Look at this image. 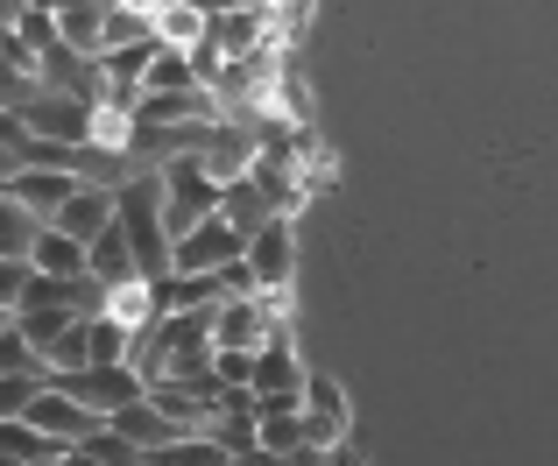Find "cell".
<instances>
[{
    "label": "cell",
    "instance_id": "6da1fadb",
    "mask_svg": "<svg viewBox=\"0 0 558 466\" xmlns=\"http://www.w3.org/2000/svg\"><path fill=\"white\" fill-rule=\"evenodd\" d=\"M113 206H121V233L135 241V261L142 275H170V220H163V170H135V177L113 192Z\"/></svg>",
    "mask_w": 558,
    "mask_h": 466
},
{
    "label": "cell",
    "instance_id": "5bb4252c",
    "mask_svg": "<svg viewBox=\"0 0 558 466\" xmlns=\"http://www.w3.org/2000/svg\"><path fill=\"white\" fill-rule=\"evenodd\" d=\"M8 192L22 198L36 220H57V212H64V198L78 192V177H64V170H50V163H22V170L8 177Z\"/></svg>",
    "mask_w": 558,
    "mask_h": 466
},
{
    "label": "cell",
    "instance_id": "cb8c5ba5",
    "mask_svg": "<svg viewBox=\"0 0 558 466\" xmlns=\"http://www.w3.org/2000/svg\"><path fill=\"white\" fill-rule=\"evenodd\" d=\"M198 64H191V50H163L156 42V64H149V78H142V93H198Z\"/></svg>",
    "mask_w": 558,
    "mask_h": 466
},
{
    "label": "cell",
    "instance_id": "e0dca14e",
    "mask_svg": "<svg viewBox=\"0 0 558 466\" xmlns=\"http://www.w3.org/2000/svg\"><path fill=\"white\" fill-rule=\"evenodd\" d=\"M50 382L57 375H85V368H99V318H71V332L50 346Z\"/></svg>",
    "mask_w": 558,
    "mask_h": 466
},
{
    "label": "cell",
    "instance_id": "7a4b0ae2",
    "mask_svg": "<svg viewBox=\"0 0 558 466\" xmlns=\"http://www.w3.org/2000/svg\"><path fill=\"white\" fill-rule=\"evenodd\" d=\"M219 192H227V184L205 170V156H170V163H163V220H170V247H178L191 226L213 220V212H219Z\"/></svg>",
    "mask_w": 558,
    "mask_h": 466
},
{
    "label": "cell",
    "instance_id": "52a82bcc",
    "mask_svg": "<svg viewBox=\"0 0 558 466\" xmlns=\"http://www.w3.org/2000/svg\"><path fill=\"white\" fill-rule=\"evenodd\" d=\"M304 354H298V332H290V318L269 332V340L255 346V396H304Z\"/></svg>",
    "mask_w": 558,
    "mask_h": 466
},
{
    "label": "cell",
    "instance_id": "5b68a950",
    "mask_svg": "<svg viewBox=\"0 0 558 466\" xmlns=\"http://www.w3.org/2000/svg\"><path fill=\"white\" fill-rule=\"evenodd\" d=\"M57 389H71V396H78L85 410H99V417H113V410H128V403L149 396V382H142L128 360H113V368H85V375H57Z\"/></svg>",
    "mask_w": 558,
    "mask_h": 466
},
{
    "label": "cell",
    "instance_id": "30bf717a",
    "mask_svg": "<svg viewBox=\"0 0 558 466\" xmlns=\"http://www.w3.org/2000/svg\"><path fill=\"white\" fill-rule=\"evenodd\" d=\"M347 389L326 382V375H312L304 382V439L318 445V453H332V445H347Z\"/></svg>",
    "mask_w": 558,
    "mask_h": 466
},
{
    "label": "cell",
    "instance_id": "1f68e13d",
    "mask_svg": "<svg viewBox=\"0 0 558 466\" xmlns=\"http://www.w3.org/2000/svg\"><path fill=\"white\" fill-rule=\"evenodd\" d=\"M57 466H99V459H93V453H85V445H71V453H64V459H57Z\"/></svg>",
    "mask_w": 558,
    "mask_h": 466
},
{
    "label": "cell",
    "instance_id": "277c9868",
    "mask_svg": "<svg viewBox=\"0 0 558 466\" xmlns=\"http://www.w3.org/2000/svg\"><path fill=\"white\" fill-rule=\"evenodd\" d=\"M247 255V233L227 220V212H213L205 226H191L178 247H170V269H184V275H205V269H227V261H241Z\"/></svg>",
    "mask_w": 558,
    "mask_h": 466
},
{
    "label": "cell",
    "instance_id": "d4e9b609",
    "mask_svg": "<svg viewBox=\"0 0 558 466\" xmlns=\"http://www.w3.org/2000/svg\"><path fill=\"white\" fill-rule=\"evenodd\" d=\"M107 318H121L128 332L156 326V283H121V290H107Z\"/></svg>",
    "mask_w": 558,
    "mask_h": 466
},
{
    "label": "cell",
    "instance_id": "d6a6232c",
    "mask_svg": "<svg viewBox=\"0 0 558 466\" xmlns=\"http://www.w3.org/2000/svg\"><path fill=\"white\" fill-rule=\"evenodd\" d=\"M8 326H14V311H8V304H0V332H8Z\"/></svg>",
    "mask_w": 558,
    "mask_h": 466
},
{
    "label": "cell",
    "instance_id": "f546056e",
    "mask_svg": "<svg viewBox=\"0 0 558 466\" xmlns=\"http://www.w3.org/2000/svg\"><path fill=\"white\" fill-rule=\"evenodd\" d=\"M14 36H22L28 50L43 57V50H50V42H57V8H28L22 22H14Z\"/></svg>",
    "mask_w": 558,
    "mask_h": 466
},
{
    "label": "cell",
    "instance_id": "7c38bea8",
    "mask_svg": "<svg viewBox=\"0 0 558 466\" xmlns=\"http://www.w3.org/2000/svg\"><path fill=\"white\" fill-rule=\"evenodd\" d=\"M85 275H93V283H107V290H121V283H149V275H142V261H135V241L121 233V220H113L93 247H85Z\"/></svg>",
    "mask_w": 558,
    "mask_h": 466
},
{
    "label": "cell",
    "instance_id": "3957f363",
    "mask_svg": "<svg viewBox=\"0 0 558 466\" xmlns=\"http://www.w3.org/2000/svg\"><path fill=\"white\" fill-rule=\"evenodd\" d=\"M93 121H99V107H93V99H78V93H50V85H43V93L22 107L28 142H64V149L93 142Z\"/></svg>",
    "mask_w": 558,
    "mask_h": 466
},
{
    "label": "cell",
    "instance_id": "d6986e66",
    "mask_svg": "<svg viewBox=\"0 0 558 466\" xmlns=\"http://www.w3.org/2000/svg\"><path fill=\"white\" fill-rule=\"evenodd\" d=\"M43 226H50V220H36L14 192H0V255H8V261H28V247L43 241Z\"/></svg>",
    "mask_w": 558,
    "mask_h": 466
},
{
    "label": "cell",
    "instance_id": "9a60e30c",
    "mask_svg": "<svg viewBox=\"0 0 558 466\" xmlns=\"http://www.w3.org/2000/svg\"><path fill=\"white\" fill-rule=\"evenodd\" d=\"M107 425L121 431V439H135L142 453H156V445H178V439H191V431L178 425V417H163V410H156L149 396H142V403H128V410H113Z\"/></svg>",
    "mask_w": 558,
    "mask_h": 466
},
{
    "label": "cell",
    "instance_id": "f1b7e54d",
    "mask_svg": "<svg viewBox=\"0 0 558 466\" xmlns=\"http://www.w3.org/2000/svg\"><path fill=\"white\" fill-rule=\"evenodd\" d=\"M213 382H219V389H255V354H247V346H219Z\"/></svg>",
    "mask_w": 558,
    "mask_h": 466
},
{
    "label": "cell",
    "instance_id": "8992f818",
    "mask_svg": "<svg viewBox=\"0 0 558 466\" xmlns=\"http://www.w3.org/2000/svg\"><path fill=\"white\" fill-rule=\"evenodd\" d=\"M28 425H36L43 439H57V445L71 453V445H85L99 425H107V417H99V410H85V403L71 396V389H57V382H50L36 403H28Z\"/></svg>",
    "mask_w": 558,
    "mask_h": 466
},
{
    "label": "cell",
    "instance_id": "603a6c76",
    "mask_svg": "<svg viewBox=\"0 0 558 466\" xmlns=\"http://www.w3.org/2000/svg\"><path fill=\"white\" fill-rule=\"evenodd\" d=\"M142 466H233V453L213 439V431H191V439H178V445H156Z\"/></svg>",
    "mask_w": 558,
    "mask_h": 466
},
{
    "label": "cell",
    "instance_id": "ba28073f",
    "mask_svg": "<svg viewBox=\"0 0 558 466\" xmlns=\"http://www.w3.org/2000/svg\"><path fill=\"white\" fill-rule=\"evenodd\" d=\"M247 269H255L262 290H290L298 283V226L269 220L262 233H247Z\"/></svg>",
    "mask_w": 558,
    "mask_h": 466
},
{
    "label": "cell",
    "instance_id": "ac0fdd59",
    "mask_svg": "<svg viewBox=\"0 0 558 466\" xmlns=\"http://www.w3.org/2000/svg\"><path fill=\"white\" fill-rule=\"evenodd\" d=\"M219 212H227L241 233H262L269 220H283V212L269 206V192H262L255 177H227V192H219Z\"/></svg>",
    "mask_w": 558,
    "mask_h": 466
},
{
    "label": "cell",
    "instance_id": "836d02e7",
    "mask_svg": "<svg viewBox=\"0 0 558 466\" xmlns=\"http://www.w3.org/2000/svg\"><path fill=\"white\" fill-rule=\"evenodd\" d=\"M28 8H57V0H28Z\"/></svg>",
    "mask_w": 558,
    "mask_h": 466
},
{
    "label": "cell",
    "instance_id": "8fae6325",
    "mask_svg": "<svg viewBox=\"0 0 558 466\" xmlns=\"http://www.w3.org/2000/svg\"><path fill=\"white\" fill-rule=\"evenodd\" d=\"M113 220H121V206H113V192H107V184H78V192H71L64 198V212H57V233H71V241H85V247H93L99 241V233H107Z\"/></svg>",
    "mask_w": 558,
    "mask_h": 466
},
{
    "label": "cell",
    "instance_id": "484cf974",
    "mask_svg": "<svg viewBox=\"0 0 558 466\" xmlns=\"http://www.w3.org/2000/svg\"><path fill=\"white\" fill-rule=\"evenodd\" d=\"M0 375H50V360L28 346V332H22V326L0 332Z\"/></svg>",
    "mask_w": 558,
    "mask_h": 466
},
{
    "label": "cell",
    "instance_id": "7402d4cb",
    "mask_svg": "<svg viewBox=\"0 0 558 466\" xmlns=\"http://www.w3.org/2000/svg\"><path fill=\"white\" fill-rule=\"evenodd\" d=\"M0 459H28V466H57L64 459V445L57 439H43L36 425H28V417H8V425H0Z\"/></svg>",
    "mask_w": 558,
    "mask_h": 466
},
{
    "label": "cell",
    "instance_id": "44dd1931",
    "mask_svg": "<svg viewBox=\"0 0 558 466\" xmlns=\"http://www.w3.org/2000/svg\"><path fill=\"white\" fill-rule=\"evenodd\" d=\"M28 269H36V275H85V241L43 226V241L28 247Z\"/></svg>",
    "mask_w": 558,
    "mask_h": 466
},
{
    "label": "cell",
    "instance_id": "9c48e42d",
    "mask_svg": "<svg viewBox=\"0 0 558 466\" xmlns=\"http://www.w3.org/2000/svg\"><path fill=\"white\" fill-rule=\"evenodd\" d=\"M283 326V318L269 311V297H227V304H213V346H247V354H255L262 340H269V332Z\"/></svg>",
    "mask_w": 558,
    "mask_h": 466
},
{
    "label": "cell",
    "instance_id": "4dcf8cb0",
    "mask_svg": "<svg viewBox=\"0 0 558 466\" xmlns=\"http://www.w3.org/2000/svg\"><path fill=\"white\" fill-rule=\"evenodd\" d=\"M28 275H36V269H28V261H8V255H0V304H8V311H14V304H22Z\"/></svg>",
    "mask_w": 558,
    "mask_h": 466
},
{
    "label": "cell",
    "instance_id": "83f0119b",
    "mask_svg": "<svg viewBox=\"0 0 558 466\" xmlns=\"http://www.w3.org/2000/svg\"><path fill=\"white\" fill-rule=\"evenodd\" d=\"M85 453H93L99 466H142V459H149V453H142L135 439H121V431H113V425H99L93 439H85Z\"/></svg>",
    "mask_w": 558,
    "mask_h": 466
},
{
    "label": "cell",
    "instance_id": "ffe728a7",
    "mask_svg": "<svg viewBox=\"0 0 558 466\" xmlns=\"http://www.w3.org/2000/svg\"><path fill=\"white\" fill-rule=\"evenodd\" d=\"M71 318H85L78 304H22V311H14V326L28 332V346H36V354H50V346L71 332Z\"/></svg>",
    "mask_w": 558,
    "mask_h": 466
},
{
    "label": "cell",
    "instance_id": "2e32d148",
    "mask_svg": "<svg viewBox=\"0 0 558 466\" xmlns=\"http://www.w3.org/2000/svg\"><path fill=\"white\" fill-rule=\"evenodd\" d=\"M205 36H213V8H198V0H163L156 8V42L163 50H198Z\"/></svg>",
    "mask_w": 558,
    "mask_h": 466
},
{
    "label": "cell",
    "instance_id": "4fadbf2b",
    "mask_svg": "<svg viewBox=\"0 0 558 466\" xmlns=\"http://www.w3.org/2000/svg\"><path fill=\"white\" fill-rule=\"evenodd\" d=\"M43 93V71H36V50H28L22 36H0V113H22L28 99Z\"/></svg>",
    "mask_w": 558,
    "mask_h": 466
},
{
    "label": "cell",
    "instance_id": "4316f807",
    "mask_svg": "<svg viewBox=\"0 0 558 466\" xmlns=\"http://www.w3.org/2000/svg\"><path fill=\"white\" fill-rule=\"evenodd\" d=\"M50 389V375H0V425L8 417H28V403Z\"/></svg>",
    "mask_w": 558,
    "mask_h": 466
}]
</instances>
